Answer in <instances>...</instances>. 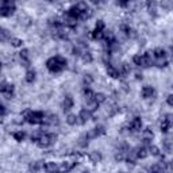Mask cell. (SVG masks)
Returning <instances> with one entry per match:
<instances>
[{"mask_svg": "<svg viewBox=\"0 0 173 173\" xmlns=\"http://www.w3.org/2000/svg\"><path fill=\"white\" fill-rule=\"evenodd\" d=\"M46 66H47V69H49L50 72L57 73V72H61L62 69H65V66H66V60H65L64 57H61V56L52 57V58L47 60Z\"/></svg>", "mask_w": 173, "mask_h": 173, "instance_id": "6da1fadb", "label": "cell"}, {"mask_svg": "<svg viewBox=\"0 0 173 173\" xmlns=\"http://www.w3.org/2000/svg\"><path fill=\"white\" fill-rule=\"evenodd\" d=\"M25 119L30 124H39V123H43L45 115L42 112H39V111H26Z\"/></svg>", "mask_w": 173, "mask_h": 173, "instance_id": "7a4b0ae2", "label": "cell"}, {"mask_svg": "<svg viewBox=\"0 0 173 173\" xmlns=\"http://www.w3.org/2000/svg\"><path fill=\"white\" fill-rule=\"evenodd\" d=\"M15 11V4L12 1H8V0H4L1 3V7H0V14L1 16H8V15L14 14Z\"/></svg>", "mask_w": 173, "mask_h": 173, "instance_id": "3957f363", "label": "cell"}, {"mask_svg": "<svg viewBox=\"0 0 173 173\" xmlns=\"http://www.w3.org/2000/svg\"><path fill=\"white\" fill-rule=\"evenodd\" d=\"M0 91H1V93L6 96V99H11V97H12V95H14V85L3 83V84H1V88H0Z\"/></svg>", "mask_w": 173, "mask_h": 173, "instance_id": "277c9868", "label": "cell"}, {"mask_svg": "<svg viewBox=\"0 0 173 173\" xmlns=\"http://www.w3.org/2000/svg\"><path fill=\"white\" fill-rule=\"evenodd\" d=\"M104 134V127L103 126H97V127H95V129H92L91 131H88L87 133V138L88 139H92V138H96V137H99V135H103Z\"/></svg>", "mask_w": 173, "mask_h": 173, "instance_id": "5b68a950", "label": "cell"}, {"mask_svg": "<svg viewBox=\"0 0 173 173\" xmlns=\"http://www.w3.org/2000/svg\"><path fill=\"white\" fill-rule=\"evenodd\" d=\"M37 143H38L39 148H49L53 143V141H52V138H50L49 134H42V137L39 138V141Z\"/></svg>", "mask_w": 173, "mask_h": 173, "instance_id": "8992f818", "label": "cell"}, {"mask_svg": "<svg viewBox=\"0 0 173 173\" xmlns=\"http://www.w3.org/2000/svg\"><path fill=\"white\" fill-rule=\"evenodd\" d=\"M91 117H92V114H91V109H87V108H84V109H81L80 111V115H78V122L80 123H85L87 120H89L91 119Z\"/></svg>", "mask_w": 173, "mask_h": 173, "instance_id": "52a82bcc", "label": "cell"}, {"mask_svg": "<svg viewBox=\"0 0 173 173\" xmlns=\"http://www.w3.org/2000/svg\"><path fill=\"white\" fill-rule=\"evenodd\" d=\"M142 127V122H141V118H134V119L131 120V123H130V129L133 131H138V130H141Z\"/></svg>", "mask_w": 173, "mask_h": 173, "instance_id": "ba28073f", "label": "cell"}, {"mask_svg": "<svg viewBox=\"0 0 173 173\" xmlns=\"http://www.w3.org/2000/svg\"><path fill=\"white\" fill-rule=\"evenodd\" d=\"M76 164L77 162H72V164L71 162H62L61 164V166L58 168V170H60V173H66V172H69Z\"/></svg>", "mask_w": 173, "mask_h": 173, "instance_id": "9c48e42d", "label": "cell"}, {"mask_svg": "<svg viewBox=\"0 0 173 173\" xmlns=\"http://www.w3.org/2000/svg\"><path fill=\"white\" fill-rule=\"evenodd\" d=\"M107 74H108L109 77H112V78H118L120 76L119 71H118L117 68H114L112 65H109V66H107Z\"/></svg>", "mask_w": 173, "mask_h": 173, "instance_id": "30bf717a", "label": "cell"}, {"mask_svg": "<svg viewBox=\"0 0 173 173\" xmlns=\"http://www.w3.org/2000/svg\"><path fill=\"white\" fill-rule=\"evenodd\" d=\"M135 152H137V157H138V158H146L148 154H149V150L145 148V146L137 148V149H135Z\"/></svg>", "mask_w": 173, "mask_h": 173, "instance_id": "8fae6325", "label": "cell"}, {"mask_svg": "<svg viewBox=\"0 0 173 173\" xmlns=\"http://www.w3.org/2000/svg\"><path fill=\"white\" fill-rule=\"evenodd\" d=\"M153 95H154V89H153L152 87H143V89H142V96H143L145 99L152 97Z\"/></svg>", "mask_w": 173, "mask_h": 173, "instance_id": "7c38bea8", "label": "cell"}, {"mask_svg": "<svg viewBox=\"0 0 173 173\" xmlns=\"http://www.w3.org/2000/svg\"><path fill=\"white\" fill-rule=\"evenodd\" d=\"M76 20H77V19L72 18V16H69V15L66 14L64 18V25L68 26V27H74V26H76Z\"/></svg>", "mask_w": 173, "mask_h": 173, "instance_id": "4fadbf2b", "label": "cell"}, {"mask_svg": "<svg viewBox=\"0 0 173 173\" xmlns=\"http://www.w3.org/2000/svg\"><path fill=\"white\" fill-rule=\"evenodd\" d=\"M142 135H143V141H145V143H148L149 141H152L153 137H154V134H153V131L150 130V129H146V130H143Z\"/></svg>", "mask_w": 173, "mask_h": 173, "instance_id": "5bb4252c", "label": "cell"}, {"mask_svg": "<svg viewBox=\"0 0 173 173\" xmlns=\"http://www.w3.org/2000/svg\"><path fill=\"white\" fill-rule=\"evenodd\" d=\"M62 107H64L65 111H68V109H71L72 107H73V99H72L71 96H66L64 99V103H62Z\"/></svg>", "mask_w": 173, "mask_h": 173, "instance_id": "9a60e30c", "label": "cell"}, {"mask_svg": "<svg viewBox=\"0 0 173 173\" xmlns=\"http://www.w3.org/2000/svg\"><path fill=\"white\" fill-rule=\"evenodd\" d=\"M45 170L47 173H57L58 168H57V165L54 162H47V164H45Z\"/></svg>", "mask_w": 173, "mask_h": 173, "instance_id": "2e32d148", "label": "cell"}, {"mask_svg": "<svg viewBox=\"0 0 173 173\" xmlns=\"http://www.w3.org/2000/svg\"><path fill=\"white\" fill-rule=\"evenodd\" d=\"M93 102L99 106V104L106 102V95H104V93H95V99H93Z\"/></svg>", "mask_w": 173, "mask_h": 173, "instance_id": "e0dca14e", "label": "cell"}, {"mask_svg": "<svg viewBox=\"0 0 173 173\" xmlns=\"http://www.w3.org/2000/svg\"><path fill=\"white\" fill-rule=\"evenodd\" d=\"M89 158H91L92 162H99L100 160H102V154L99 152H92L91 155H89Z\"/></svg>", "mask_w": 173, "mask_h": 173, "instance_id": "ac0fdd59", "label": "cell"}, {"mask_svg": "<svg viewBox=\"0 0 173 173\" xmlns=\"http://www.w3.org/2000/svg\"><path fill=\"white\" fill-rule=\"evenodd\" d=\"M41 161H35V162H32V164H30V166H28V169H30V172H32V173H37L39 170V168H41Z\"/></svg>", "mask_w": 173, "mask_h": 173, "instance_id": "d6986e66", "label": "cell"}, {"mask_svg": "<svg viewBox=\"0 0 173 173\" xmlns=\"http://www.w3.org/2000/svg\"><path fill=\"white\" fill-rule=\"evenodd\" d=\"M34 80H35V72L30 69V71H27V73H26V81L32 83Z\"/></svg>", "mask_w": 173, "mask_h": 173, "instance_id": "ffe728a7", "label": "cell"}, {"mask_svg": "<svg viewBox=\"0 0 173 173\" xmlns=\"http://www.w3.org/2000/svg\"><path fill=\"white\" fill-rule=\"evenodd\" d=\"M153 54H154V56L160 60V58H164V57H165V50L161 49V47H157V49H154Z\"/></svg>", "mask_w": 173, "mask_h": 173, "instance_id": "44dd1931", "label": "cell"}, {"mask_svg": "<svg viewBox=\"0 0 173 173\" xmlns=\"http://www.w3.org/2000/svg\"><path fill=\"white\" fill-rule=\"evenodd\" d=\"M77 119H78V118L76 117V115H73V114H69V115H68V118H66V122H68V124L73 126V124L77 123Z\"/></svg>", "mask_w": 173, "mask_h": 173, "instance_id": "7402d4cb", "label": "cell"}, {"mask_svg": "<svg viewBox=\"0 0 173 173\" xmlns=\"http://www.w3.org/2000/svg\"><path fill=\"white\" fill-rule=\"evenodd\" d=\"M92 38L93 39H103L104 38V31H100V30H96L92 32Z\"/></svg>", "mask_w": 173, "mask_h": 173, "instance_id": "603a6c76", "label": "cell"}, {"mask_svg": "<svg viewBox=\"0 0 173 173\" xmlns=\"http://www.w3.org/2000/svg\"><path fill=\"white\" fill-rule=\"evenodd\" d=\"M134 62L135 65H138V66H143V56H141V54H137V56H134Z\"/></svg>", "mask_w": 173, "mask_h": 173, "instance_id": "cb8c5ba5", "label": "cell"}, {"mask_svg": "<svg viewBox=\"0 0 173 173\" xmlns=\"http://www.w3.org/2000/svg\"><path fill=\"white\" fill-rule=\"evenodd\" d=\"M84 95L87 96V99L89 100V102H93V99H95V93L91 91L89 88H85L84 89Z\"/></svg>", "mask_w": 173, "mask_h": 173, "instance_id": "d4e9b609", "label": "cell"}, {"mask_svg": "<svg viewBox=\"0 0 173 173\" xmlns=\"http://www.w3.org/2000/svg\"><path fill=\"white\" fill-rule=\"evenodd\" d=\"M76 7H77V10L80 11V12H84V11L89 10V8H88V4L84 3V1H81V3H77V4H76Z\"/></svg>", "mask_w": 173, "mask_h": 173, "instance_id": "484cf974", "label": "cell"}, {"mask_svg": "<svg viewBox=\"0 0 173 173\" xmlns=\"http://www.w3.org/2000/svg\"><path fill=\"white\" fill-rule=\"evenodd\" d=\"M25 137H26V134L23 133V131H18V133H15V134H14V138L18 142H22L23 139H25Z\"/></svg>", "mask_w": 173, "mask_h": 173, "instance_id": "4316f807", "label": "cell"}, {"mask_svg": "<svg viewBox=\"0 0 173 173\" xmlns=\"http://www.w3.org/2000/svg\"><path fill=\"white\" fill-rule=\"evenodd\" d=\"M11 45L14 46V47H19V46L23 45V41L19 38H11Z\"/></svg>", "mask_w": 173, "mask_h": 173, "instance_id": "83f0119b", "label": "cell"}, {"mask_svg": "<svg viewBox=\"0 0 173 173\" xmlns=\"http://www.w3.org/2000/svg\"><path fill=\"white\" fill-rule=\"evenodd\" d=\"M78 145L83 146V148H85V146L88 145V138H87V135L80 137V139H78Z\"/></svg>", "mask_w": 173, "mask_h": 173, "instance_id": "f1b7e54d", "label": "cell"}, {"mask_svg": "<svg viewBox=\"0 0 173 173\" xmlns=\"http://www.w3.org/2000/svg\"><path fill=\"white\" fill-rule=\"evenodd\" d=\"M81 56H83V60H84L85 62H92V54L89 53V52H84Z\"/></svg>", "mask_w": 173, "mask_h": 173, "instance_id": "f546056e", "label": "cell"}, {"mask_svg": "<svg viewBox=\"0 0 173 173\" xmlns=\"http://www.w3.org/2000/svg\"><path fill=\"white\" fill-rule=\"evenodd\" d=\"M169 127H170V126L168 124V122L164 119V120H162V123H161V131H162V133H168Z\"/></svg>", "mask_w": 173, "mask_h": 173, "instance_id": "4dcf8cb0", "label": "cell"}, {"mask_svg": "<svg viewBox=\"0 0 173 173\" xmlns=\"http://www.w3.org/2000/svg\"><path fill=\"white\" fill-rule=\"evenodd\" d=\"M19 57H20V60H28V50L23 49L20 53H19Z\"/></svg>", "mask_w": 173, "mask_h": 173, "instance_id": "1f68e13d", "label": "cell"}, {"mask_svg": "<svg viewBox=\"0 0 173 173\" xmlns=\"http://www.w3.org/2000/svg\"><path fill=\"white\" fill-rule=\"evenodd\" d=\"M149 152L152 153L153 155H160V149L157 148V146H150V148H149Z\"/></svg>", "mask_w": 173, "mask_h": 173, "instance_id": "d6a6232c", "label": "cell"}, {"mask_svg": "<svg viewBox=\"0 0 173 173\" xmlns=\"http://www.w3.org/2000/svg\"><path fill=\"white\" fill-rule=\"evenodd\" d=\"M165 120L168 122L169 126H173V114H166V115H165Z\"/></svg>", "mask_w": 173, "mask_h": 173, "instance_id": "836d02e7", "label": "cell"}, {"mask_svg": "<svg viewBox=\"0 0 173 173\" xmlns=\"http://www.w3.org/2000/svg\"><path fill=\"white\" fill-rule=\"evenodd\" d=\"M96 30L103 31V30H104V22H103V20H97V22H96Z\"/></svg>", "mask_w": 173, "mask_h": 173, "instance_id": "e575fe53", "label": "cell"}, {"mask_svg": "<svg viewBox=\"0 0 173 173\" xmlns=\"http://www.w3.org/2000/svg\"><path fill=\"white\" fill-rule=\"evenodd\" d=\"M92 81H93V78H92L91 74H85V76H84V83H85V84L89 85Z\"/></svg>", "mask_w": 173, "mask_h": 173, "instance_id": "d590c367", "label": "cell"}, {"mask_svg": "<svg viewBox=\"0 0 173 173\" xmlns=\"http://www.w3.org/2000/svg\"><path fill=\"white\" fill-rule=\"evenodd\" d=\"M166 65H168V62H166L164 58H160V60L157 61V66H160V68H165Z\"/></svg>", "mask_w": 173, "mask_h": 173, "instance_id": "8d00e7d4", "label": "cell"}, {"mask_svg": "<svg viewBox=\"0 0 173 173\" xmlns=\"http://www.w3.org/2000/svg\"><path fill=\"white\" fill-rule=\"evenodd\" d=\"M0 34H1V41H6V39L8 38V31H7V30H4V28H3Z\"/></svg>", "mask_w": 173, "mask_h": 173, "instance_id": "74e56055", "label": "cell"}, {"mask_svg": "<svg viewBox=\"0 0 173 173\" xmlns=\"http://www.w3.org/2000/svg\"><path fill=\"white\" fill-rule=\"evenodd\" d=\"M129 72H130L129 64H123V65H122V72H120V73H129Z\"/></svg>", "mask_w": 173, "mask_h": 173, "instance_id": "f35d334b", "label": "cell"}, {"mask_svg": "<svg viewBox=\"0 0 173 173\" xmlns=\"http://www.w3.org/2000/svg\"><path fill=\"white\" fill-rule=\"evenodd\" d=\"M166 103H168L169 106L173 107V95H169L168 97H166Z\"/></svg>", "mask_w": 173, "mask_h": 173, "instance_id": "ab89813d", "label": "cell"}, {"mask_svg": "<svg viewBox=\"0 0 173 173\" xmlns=\"http://www.w3.org/2000/svg\"><path fill=\"white\" fill-rule=\"evenodd\" d=\"M161 6L165 7V8H170V7H172V4H170L169 1H161Z\"/></svg>", "mask_w": 173, "mask_h": 173, "instance_id": "60d3db41", "label": "cell"}, {"mask_svg": "<svg viewBox=\"0 0 173 173\" xmlns=\"http://www.w3.org/2000/svg\"><path fill=\"white\" fill-rule=\"evenodd\" d=\"M115 158H117V161H122V160H123V154H122V153H118V154L115 155Z\"/></svg>", "mask_w": 173, "mask_h": 173, "instance_id": "b9f144b4", "label": "cell"}, {"mask_svg": "<svg viewBox=\"0 0 173 173\" xmlns=\"http://www.w3.org/2000/svg\"><path fill=\"white\" fill-rule=\"evenodd\" d=\"M0 108H1V118H4V115H6V106H4V104H1V106H0Z\"/></svg>", "mask_w": 173, "mask_h": 173, "instance_id": "7bdbcfd3", "label": "cell"}]
</instances>
